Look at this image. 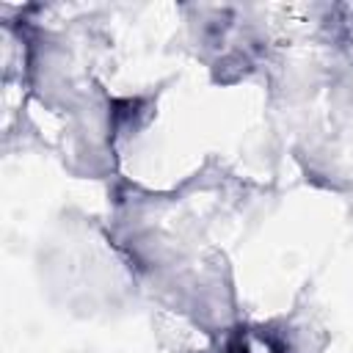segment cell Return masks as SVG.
Listing matches in <instances>:
<instances>
[{
    "instance_id": "cell-1",
    "label": "cell",
    "mask_w": 353,
    "mask_h": 353,
    "mask_svg": "<svg viewBox=\"0 0 353 353\" xmlns=\"http://www.w3.org/2000/svg\"><path fill=\"white\" fill-rule=\"evenodd\" d=\"M226 353H287V347L268 328H237L226 345Z\"/></svg>"
}]
</instances>
